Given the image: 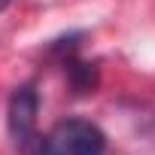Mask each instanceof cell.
<instances>
[{
    "instance_id": "obj_1",
    "label": "cell",
    "mask_w": 155,
    "mask_h": 155,
    "mask_svg": "<svg viewBox=\"0 0 155 155\" xmlns=\"http://www.w3.org/2000/svg\"><path fill=\"white\" fill-rule=\"evenodd\" d=\"M40 155H107V137L88 119H64L43 137Z\"/></svg>"
},
{
    "instance_id": "obj_2",
    "label": "cell",
    "mask_w": 155,
    "mask_h": 155,
    "mask_svg": "<svg viewBox=\"0 0 155 155\" xmlns=\"http://www.w3.org/2000/svg\"><path fill=\"white\" fill-rule=\"evenodd\" d=\"M37 113H40V94L34 82H25L12 91L9 97V110H6V125H9V137L18 149H28L34 143L37 134Z\"/></svg>"
},
{
    "instance_id": "obj_3",
    "label": "cell",
    "mask_w": 155,
    "mask_h": 155,
    "mask_svg": "<svg viewBox=\"0 0 155 155\" xmlns=\"http://www.w3.org/2000/svg\"><path fill=\"white\" fill-rule=\"evenodd\" d=\"M64 64H67V79L76 94H91L97 88V64L76 61V58H67Z\"/></svg>"
},
{
    "instance_id": "obj_4",
    "label": "cell",
    "mask_w": 155,
    "mask_h": 155,
    "mask_svg": "<svg viewBox=\"0 0 155 155\" xmlns=\"http://www.w3.org/2000/svg\"><path fill=\"white\" fill-rule=\"evenodd\" d=\"M79 40H82V34H67V37H58V40L49 46V52H52V55H58L61 61H67V58H73V55H76V49H79Z\"/></svg>"
},
{
    "instance_id": "obj_5",
    "label": "cell",
    "mask_w": 155,
    "mask_h": 155,
    "mask_svg": "<svg viewBox=\"0 0 155 155\" xmlns=\"http://www.w3.org/2000/svg\"><path fill=\"white\" fill-rule=\"evenodd\" d=\"M9 3H12V0H0V12H3V9H6Z\"/></svg>"
}]
</instances>
